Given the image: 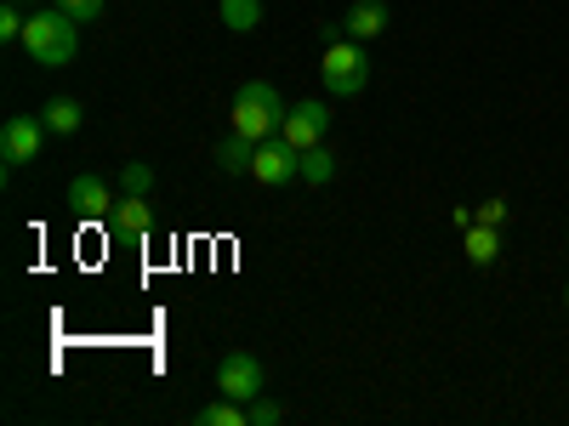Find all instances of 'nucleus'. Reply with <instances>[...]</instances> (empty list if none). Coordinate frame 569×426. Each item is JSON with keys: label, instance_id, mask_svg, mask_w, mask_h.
I'll use <instances>...</instances> for the list:
<instances>
[{"label": "nucleus", "instance_id": "1", "mask_svg": "<svg viewBox=\"0 0 569 426\" xmlns=\"http://www.w3.org/2000/svg\"><path fill=\"white\" fill-rule=\"evenodd\" d=\"M23 52H29L40 69H69L74 52H80V18H69L63 7H52V12H29Z\"/></svg>", "mask_w": 569, "mask_h": 426}, {"label": "nucleus", "instance_id": "2", "mask_svg": "<svg viewBox=\"0 0 569 426\" xmlns=\"http://www.w3.org/2000/svg\"><path fill=\"white\" fill-rule=\"evenodd\" d=\"M279 120H284V103H279V91L268 80H246L240 91H233L228 131H240L251 142H268V136H279Z\"/></svg>", "mask_w": 569, "mask_h": 426}, {"label": "nucleus", "instance_id": "3", "mask_svg": "<svg viewBox=\"0 0 569 426\" xmlns=\"http://www.w3.org/2000/svg\"><path fill=\"white\" fill-rule=\"evenodd\" d=\"M319 80H325V91H330V98H359V91H365V80H370V58H365V45L359 40H330L325 45V58H319Z\"/></svg>", "mask_w": 569, "mask_h": 426}, {"label": "nucleus", "instance_id": "4", "mask_svg": "<svg viewBox=\"0 0 569 426\" xmlns=\"http://www.w3.org/2000/svg\"><path fill=\"white\" fill-rule=\"evenodd\" d=\"M251 176H257L262 187H284V182H297V176H302V149H297V142H284V136L257 142V165H251Z\"/></svg>", "mask_w": 569, "mask_h": 426}, {"label": "nucleus", "instance_id": "5", "mask_svg": "<svg viewBox=\"0 0 569 426\" xmlns=\"http://www.w3.org/2000/svg\"><path fill=\"white\" fill-rule=\"evenodd\" d=\"M40 142H46V120H29V114H12L7 125H0V160H7V171L40 160Z\"/></svg>", "mask_w": 569, "mask_h": 426}, {"label": "nucleus", "instance_id": "6", "mask_svg": "<svg viewBox=\"0 0 569 426\" xmlns=\"http://www.w3.org/2000/svg\"><path fill=\"white\" fill-rule=\"evenodd\" d=\"M217 393L240 398V404L262 398V358H257V353H228V358L217 364Z\"/></svg>", "mask_w": 569, "mask_h": 426}, {"label": "nucleus", "instance_id": "7", "mask_svg": "<svg viewBox=\"0 0 569 426\" xmlns=\"http://www.w3.org/2000/svg\"><path fill=\"white\" fill-rule=\"evenodd\" d=\"M279 136L297 142L302 154L319 149V142L330 136V109L325 103H291V109H284V120H279Z\"/></svg>", "mask_w": 569, "mask_h": 426}, {"label": "nucleus", "instance_id": "8", "mask_svg": "<svg viewBox=\"0 0 569 426\" xmlns=\"http://www.w3.org/2000/svg\"><path fill=\"white\" fill-rule=\"evenodd\" d=\"M103 222H109V240L137 245V240H149V233H154V205H149V200H126V194H120V205H114Z\"/></svg>", "mask_w": 569, "mask_h": 426}, {"label": "nucleus", "instance_id": "9", "mask_svg": "<svg viewBox=\"0 0 569 426\" xmlns=\"http://www.w3.org/2000/svg\"><path fill=\"white\" fill-rule=\"evenodd\" d=\"M69 211H74V216H109V211H114L109 182H103L98 171H80V176L69 182Z\"/></svg>", "mask_w": 569, "mask_h": 426}, {"label": "nucleus", "instance_id": "10", "mask_svg": "<svg viewBox=\"0 0 569 426\" xmlns=\"http://www.w3.org/2000/svg\"><path fill=\"white\" fill-rule=\"evenodd\" d=\"M342 29H348V40H376L388 29V7H382V0H353Z\"/></svg>", "mask_w": 569, "mask_h": 426}, {"label": "nucleus", "instance_id": "11", "mask_svg": "<svg viewBox=\"0 0 569 426\" xmlns=\"http://www.w3.org/2000/svg\"><path fill=\"white\" fill-rule=\"evenodd\" d=\"M251 165H257V142L240 136V131H228V136L217 142V171H222V176H246Z\"/></svg>", "mask_w": 569, "mask_h": 426}, {"label": "nucleus", "instance_id": "12", "mask_svg": "<svg viewBox=\"0 0 569 426\" xmlns=\"http://www.w3.org/2000/svg\"><path fill=\"white\" fill-rule=\"evenodd\" d=\"M40 120H46V131H52V136H74L80 120H86V109H80V98H52V103L40 109Z\"/></svg>", "mask_w": 569, "mask_h": 426}, {"label": "nucleus", "instance_id": "13", "mask_svg": "<svg viewBox=\"0 0 569 426\" xmlns=\"http://www.w3.org/2000/svg\"><path fill=\"white\" fill-rule=\"evenodd\" d=\"M461 245H467V262H472V267H490V262L501 256V240H496L490 222H472V227L461 233Z\"/></svg>", "mask_w": 569, "mask_h": 426}, {"label": "nucleus", "instance_id": "14", "mask_svg": "<svg viewBox=\"0 0 569 426\" xmlns=\"http://www.w3.org/2000/svg\"><path fill=\"white\" fill-rule=\"evenodd\" d=\"M194 420H200V426H251V404H240V398L217 393V404H206Z\"/></svg>", "mask_w": 569, "mask_h": 426}, {"label": "nucleus", "instance_id": "15", "mask_svg": "<svg viewBox=\"0 0 569 426\" xmlns=\"http://www.w3.org/2000/svg\"><path fill=\"white\" fill-rule=\"evenodd\" d=\"M217 18L233 29V34H251L262 23V0H217Z\"/></svg>", "mask_w": 569, "mask_h": 426}, {"label": "nucleus", "instance_id": "16", "mask_svg": "<svg viewBox=\"0 0 569 426\" xmlns=\"http://www.w3.org/2000/svg\"><path fill=\"white\" fill-rule=\"evenodd\" d=\"M120 194H126V200H149V194H154V165L131 160V165L120 171Z\"/></svg>", "mask_w": 569, "mask_h": 426}, {"label": "nucleus", "instance_id": "17", "mask_svg": "<svg viewBox=\"0 0 569 426\" xmlns=\"http://www.w3.org/2000/svg\"><path fill=\"white\" fill-rule=\"evenodd\" d=\"M330 176H337V160H330V154H325V142H319V149L302 154V182H308V187H325Z\"/></svg>", "mask_w": 569, "mask_h": 426}, {"label": "nucleus", "instance_id": "18", "mask_svg": "<svg viewBox=\"0 0 569 426\" xmlns=\"http://www.w3.org/2000/svg\"><path fill=\"white\" fill-rule=\"evenodd\" d=\"M58 7H63L69 18H80V23H91V18H103V0H58Z\"/></svg>", "mask_w": 569, "mask_h": 426}, {"label": "nucleus", "instance_id": "19", "mask_svg": "<svg viewBox=\"0 0 569 426\" xmlns=\"http://www.w3.org/2000/svg\"><path fill=\"white\" fill-rule=\"evenodd\" d=\"M279 415H284V409H279L273 398H251V426H273Z\"/></svg>", "mask_w": 569, "mask_h": 426}, {"label": "nucleus", "instance_id": "20", "mask_svg": "<svg viewBox=\"0 0 569 426\" xmlns=\"http://www.w3.org/2000/svg\"><path fill=\"white\" fill-rule=\"evenodd\" d=\"M479 222L501 227V222H507V200H485V205H479Z\"/></svg>", "mask_w": 569, "mask_h": 426}, {"label": "nucleus", "instance_id": "21", "mask_svg": "<svg viewBox=\"0 0 569 426\" xmlns=\"http://www.w3.org/2000/svg\"><path fill=\"white\" fill-rule=\"evenodd\" d=\"M563 307H569V284H563Z\"/></svg>", "mask_w": 569, "mask_h": 426}, {"label": "nucleus", "instance_id": "22", "mask_svg": "<svg viewBox=\"0 0 569 426\" xmlns=\"http://www.w3.org/2000/svg\"><path fill=\"white\" fill-rule=\"evenodd\" d=\"M18 7H29V0H18Z\"/></svg>", "mask_w": 569, "mask_h": 426}]
</instances>
